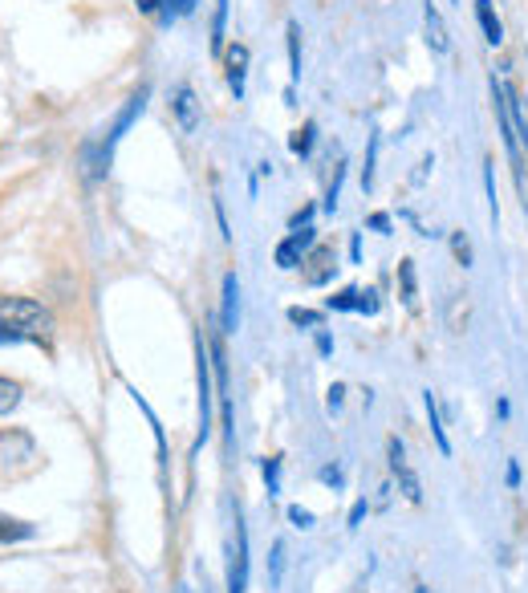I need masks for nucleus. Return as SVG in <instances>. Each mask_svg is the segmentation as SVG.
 I'll use <instances>...</instances> for the list:
<instances>
[{"mask_svg": "<svg viewBox=\"0 0 528 593\" xmlns=\"http://www.w3.org/2000/svg\"><path fill=\"white\" fill-rule=\"evenodd\" d=\"M276 472H281V464H276V459H264V480H268V496L276 492Z\"/></svg>", "mask_w": 528, "mask_h": 593, "instance_id": "nucleus-25", "label": "nucleus"}, {"mask_svg": "<svg viewBox=\"0 0 528 593\" xmlns=\"http://www.w3.org/2000/svg\"><path fill=\"white\" fill-rule=\"evenodd\" d=\"M318 244V236H313V228H297L289 232V236L276 244V268H297L305 256H309V248Z\"/></svg>", "mask_w": 528, "mask_h": 593, "instance_id": "nucleus-3", "label": "nucleus"}, {"mask_svg": "<svg viewBox=\"0 0 528 593\" xmlns=\"http://www.w3.org/2000/svg\"><path fill=\"white\" fill-rule=\"evenodd\" d=\"M508 484H512V488L520 484V467H516V459H512V464H508Z\"/></svg>", "mask_w": 528, "mask_h": 593, "instance_id": "nucleus-32", "label": "nucleus"}, {"mask_svg": "<svg viewBox=\"0 0 528 593\" xmlns=\"http://www.w3.org/2000/svg\"><path fill=\"white\" fill-rule=\"evenodd\" d=\"M281 557H285V545H273V581L281 577Z\"/></svg>", "mask_w": 528, "mask_h": 593, "instance_id": "nucleus-28", "label": "nucleus"}, {"mask_svg": "<svg viewBox=\"0 0 528 593\" xmlns=\"http://www.w3.org/2000/svg\"><path fill=\"white\" fill-rule=\"evenodd\" d=\"M54 317L33 297H0V342H41L49 338Z\"/></svg>", "mask_w": 528, "mask_h": 593, "instance_id": "nucleus-1", "label": "nucleus"}, {"mask_svg": "<svg viewBox=\"0 0 528 593\" xmlns=\"http://www.w3.org/2000/svg\"><path fill=\"white\" fill-rule=\"evenodd\" d=\"M195 4H200V0H167V12H163V21H167V17H187V12H192Z\"/></svg>", "mask_w": 528, "mask_h": 593, "instance_id": "nucleus-22", "label": "nucleus"}, {"mask_svg": "<svg viewBox=\"0 0 528 593\" xmlns=\"http://www.w3.org/2000/svg\"><path fill=\"white\" fill-rule=\"evenodd\" d=\"M138 12H146V17H155L159 9H167V0H135Z\"/></svg>", "mask_w": 528, "mask_h": 593, "instance_id": "nucleus-26", "label": "nucleus"}, {"mask_svg": "<svg viewBox=\"0 0 528 593\" xmlns=\"http://www.w3.org/2000/svg\"><path fill=\"white\" fill-rule=\"evenodd\" d=\"M378 292L374 289H358V313H378Z\"/></svg>", "mask_w": 528, "mask_h": 593, "instance_id": "nucleus-21", "label": "nucleus"}, {"mask_svg": "<svg viewBox=\"0 0 528 593\" xmlns=\"http://www.w3.org/2000/svg\"><path fill=\"white\" fill-rule=\"evenodd\" d=\"M171 114H175V127H179L183 135H192V130L200 127V102H195V90H192V86H179V90H175Z\"/></svg>", "mask_w": 528, "mask_h": 593, "instance_id": "nucleus-5", "label": "nucleus"}, {"mask_svg": "<svg viewBox=\"0 0 528 593\" xmlns=\"http://www.w3.org/2000/svg\"><path fill=\"white\" fill-rule=\"evenodd\" d=\"M289 521L297 524V529H313V512H305L301 504H293V508H289Z\"/></svg>", "mask_w": 528, "mask_h": 593, "instance_id": "nucleus-24", "label": "nucleus"}, {"mask_svg": "<svg viewBox=\"0 0 528 593\" xmlns=\"http://www.w3.org/2000/svg\"><path fill=\"white\" fill-rule=\"evenodd\" d=\"M301 265H305V284H326L337 273V252L329 244H313Z\"/></svg>", "mask_w": 528, "mask_h": 593, "instance_id": "nucleus-4", "label": "nucleus"}, {"mask_svg": "<svg viewBox=\"0 0 528 593\" xmlns=\"http://www.w3.org/2000/svg\"><path fill=\"white\" fill-rule=\"evenodd\" d=\"M329 309H337V313H346V309H358V289H342L337 297H329Z\"/></svg>", "mask_w": 528, "mask_h": 593, "instance_id": "nucleus-18", "label": "nucleus"}, {"mask_svg": "<svg viewBox=\"0 0 528 593\" xmlns=\"http://www.w3.org/2000/svg\"><path fill=\"white\" fill-rule=\"evenodd\" d=\"M248 589V532L236 521V548H232V569H228V593Z\"/></svg>", "mask_w": 528, "mask_h": 593, "instance_id": "nucleus-6", "label": "nucleus"}, {"mask_svg": "<svg viewBox=\"0 0 528 593\" xmlns=\"http://www.w3.org/2000/svg\"><path fill=\"white\" fill-rule=\"evenodd\" d=\"M467 317H472V301H467V292H456L451 305H447V325H451V334H464Z\"/></svg>", "mask_w": 528, "mask_h": 593, "instance_id": "nucleus-11", "label": "nucleus"}, {"mask_svg": "<svg viewBox=\"0 0 528 593\" xmlns=\"http://www.w3.org/2000/svg\"><path fill=\"white\" fill-rule=\"evenodd\" d=\"M236 297H240V284L236 276H224V313H219V321H224V329H236Z\"/></svg>", "mask_w": 528, "mask_h": 593, "instance_id": "nucleus-13", "label": "nucleus"}, {"mask_svg": "<svg viewBox=\"0 0 528 593\" xmlns=\"http://www.w3.org/2000/svg\"><path fill=\"white\" fill-rule=\"evenodd\" d=\"M399 281H402V301L415 309V301H419V289H415V265H410V260H402V265H399Z\"/></svg>", "mask_w": 528, "mask_h": 593, "instance_id": "nucleus-15", "label": "nucleus"}, {"mask_svg": "<svg viewBox=\"0 0 528 593\" xmlns=\"http://www.w3.org/2000/svg\"><path fill=\"white\" fill-rule=\"evenodd\" d=\"M289 321H293V325L318 329V325H321V313H313V309H289Z\"/></svg>", "mask_w": 528, "mask_h": 593, "instance_id": "nucleus-20", "label": "nucleus"}, {"mask_svg": "<svg viewBox=\"0 0 528 593\" xmlns=\"http://www.w3.org/2000/svg\"><path fill=\"white\" fill-rule=\"evenodd\" d=\"M451 252H456V260H459V265H472V244H467V236H464V232H456V236H451Z\"/></svg>", "mask_w": 528, "mask_h": 593, "instance_id": "nucleus-19", "label": "nucleus"}, {"mask_svg": "<svg viewBox=\"0 0 528 593\" xmlns=\"http://www.w3.org/2000/svg\"><path fill=\"white\" fill-rule=\"evenodd\" d=\"M362 516H366V500H358L354 512H350V529H358V521H362Z\"/></svg>", "mask_w": 528, "mask_h": 593, "instance_id": "nucleus-29", "label": "nucleus"}, {"mask_svg": "<svg viewBox=\"0 0 528 593\" xmlns=\"http://www.w3.org/2000/svg\"><path fill=\"white\" fill-rule=\"evenodd\" d=\"M423 399H427V419H431V435H435V443H439V451H443V456H451V439H447V427H443V419H439V399L435 394H423Z\"/></svg>", "mask_w": 528, "mask_h": 593, "instance_id": "nucleus-12", "label": "nucleus"}, {"mask_svg": "<svg viewBox=\"0 0 528 593\" xmlns=\"http://www.w3.org/2000/svg\"><path fill=\"white\" fill-rule=\"evenodd\" d=\"M224 70H228V86L232 94H244V73H248V45H240V41H232L228 49H224Z\"/></svg>", "mask_w": 528, "mask_h": 593, "instance_id": "nucleus-8", "label": "nucleus"}, {"mask_svg": "<svg viewBox=\"0 0 528 593\" xmlns=\"http://www.w3.org/2000/svg\"><path fill=\"white\" fill-rule=\"evenodd\" d=\"M370 228H378V232H386V228H391V219H386V216H383V211H378V216H370Z\"/></svg>", "mask_w": 528, "mask_h": 593, "instance_id": "nucleus-31", "label": "nucleus"}, {"mask_svg": "<svg viewBox=\"0 0 528 593\" xmlns=\"http://www.w3.org/2000/svg\"><path fill=\"white\" fill-rule=\"evenodd\" d=\"M211 431V358L203 354L200 342V439H208Z\"/></svg>", "mask_w": 528, "mask_h": 593, "instance_id": "nucleus-9", "label": "nucleus"}, {"mask_svg": "<svg viewBox=\"0 0 528 593\" xmlns=\"http://www.w3.org/2000/svg\"><path fill=\"white\" fill-rule=\"evenodd\" d=\"M386 459H391V472H394V480H399V488H402V496H407L410 504H423V484H419V475H415V467L407 464V451H402V443L399 439H386Z\"/></svg>", "mask_w": 528, "mask_h": 593, "instance_id": "nucleus-2", "label": "nucleus"}, {"mask_svg": "<svg viewBox=\"0 0 528 593\" xmlns=\"http://www.w3.org/2000/svg\"><path fill=\"white\" fill-rule=\"evenodd\" d=\"M313 135H318V122H305V127L293 130V138H289V151H293V155H301V159L309 155V151H313Z\"/></svg>", "mask_w": 528, "mask_h": 593, "instance_id": "nucleus-14", "label": "nucleus"}, {"mask_svg": "<svg viewBox=\"0 0 528 593\" xmlns=\"http://www.w3.org/2000/svg\"><path fill=\"white\" fill-rule=\"evenodd\" d=\"M297 41H301L297 25H289V65H293V78H297V73H301V54H297Z\"/></svg>", "mask_w": 528, "mask_h": 593, "instance_id": "nucleus-23", "label": "nucleus"}, {"mask_svg": "<svg viewBox=\"0 0 528 593\" xmlns=\"http://www.w3.org/2000/svg\"><path fill=\"white\" fill-rule=\"evenodd\" d=\"M25 537H33V524L0 516V540H25Z\"/></svg>", "mask_w": 528, "mask_h": 593, "instance_id": "nucleus-17", "label": "nucleus"}, {"mask_svg": "<svg viewBox=\"0 0 528 593\" xmlns=\"http://www.w3.org/2000/svg\"><path fill=\"white\" fill-rule=\"evenodd\" d=\"M21 402V383H12V378H0V415L17 411Z\"/></svg>", "mask_w": 528, "mask_h": 593, "instance_id": "nucleus-16", "label": "nucleus"}, {"mask_svg": "<svg viewBox=\"0 0 528 593\" xmlns=\"http://www.w3.org/2000/svg\"><path fill=\"white\" fill-rule=\"evenodd\" d=\"M342 394H346L342 386H329V411H337V407H342Z\"/></svg>", "mask_w": 528, "mask_h": 593, "instance_id": "nucleus-30", "label": "nucleus"}, {"mask_svg": "<svg viewBox=\"0 0 528 593\" xmlns=\"http://www.w3.org/2000/svg\"><path fill=\"white\" fill-rule=\"evenodd\" d=\"M475 17H480L483 41H488V45H500V41H504V25H500V17H496L492 0H475Z\"/></svg>", "mask_w": 528, "mask_h": 593, "instance_id": "nucleus-10", "label": "nucleus"}, {"mask_svg": "<svg viewBox=\"0 0 528 593\" xmlns=\"http://www.w3.org/2000/svg\"><path fill=\"white\" fill-rule=\"evenodd\" d=\"M423 29H427L431 54H447V49H451V33H447V25H443V12H439L431 0L423 4Z\"/></svg>", "mask_w": 528, "mask_h": 593, "instance_id": "nucleus-7", "label": "nucleus"}, {"mask_svg": "<svg viewBox=\"0 0 528 593\" xmlns=\"http://www.w3.org/2000/svg\"><path fill=\"white\" fill-rule=\"evenodd\" d=\"M321 480L334 484V488H342V472H337V467H321Z\"/></svg>", "mask_w": 528, "mask_h": 593, "instance_id": "nucleus-27", "label": "nucleus"}]
</instances>
